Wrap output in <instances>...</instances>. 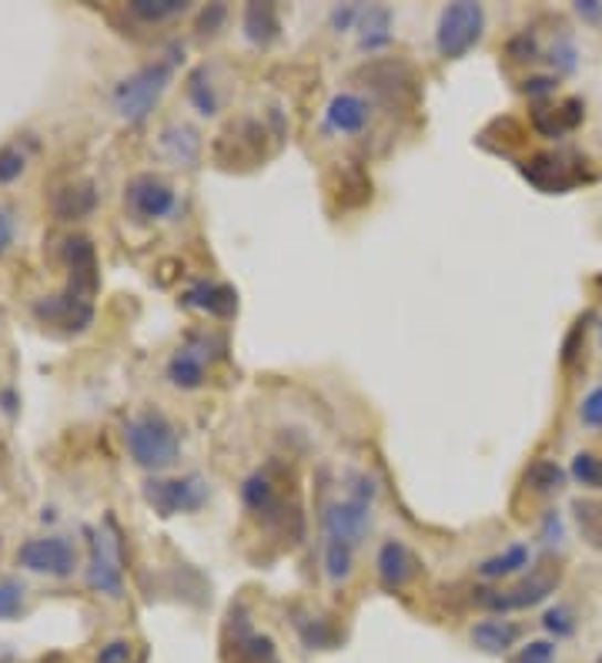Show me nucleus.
I'll return each instance as SVG.
<instances>
[{"mask_svg":"<svg viewBox=\"0 0 602 663\" xmlns=\"http://www.w3.org/2000/svg\"><path fill=\"white\" fill-rule=\"evenodd\" d=\"M359 14H362V8L345 4V8H339V11L332 14V28H335V31H349L352 24H359Z\"/></svg>","mask_w":602,"mask_h":663,"instance_id":"a19ab883","label":"nucleus"},{"mask_svg":"<svg viewBox=\"0 0 602 663\" xmlns=\"http://www.w3.org/2000/svg\"><path fill=\"white\" fill-rule=\"evenodd\" d=\"M582 165H585V162H579V158H572V155L546 152V155H532L529 162H522L519 172H522V178H526L532 188H539V191H546V195H565V191H572L579 182H589V175H585Z\"/></svg>","mask_w":602,"mask_h":663,"instance_id":"423d86ee","label":"nucleus"},{"mask_svg":"<svg viewBox=\"0 0 602 663\" xmlns=\"http://www.w3.org/2000/svg\"><path fill=\"white\" fill-rule=\"evenodd\" d=\"M322 526H325V540H342L349 547H359L369 537V526H372V499L349 493L345 499L332 503L322 512Z\"/></svg>","mask_w":602,"mask_h":663,"instance_id":"6e6552de","label":"nucleus"},{"mask_svg":"<svg viewBox=\"0 0 602 663\" xmlns=\"http://www.w3.org/2000/svg\"><path fill=\"white\" fill-rule=\"evenodd\" d=\"M245 38L255 48H268L278 34H281V21H278V8L274 4H248L245 8Z\"/></svg>","mask_w":602,"mask_h":663,"instance_id":"a211bd4d","label":"nucleus"},{"mask_svg":"<svg viewBox=\"0 0 602 663\" xmlns=\"http://www.w3.org/2000/svg\"><path fill=\"white\" fill-rule=\"evenodd\" d=\"M562 580V567L556 563H542L539 570H532V577H526L519 587L512 590H476V603L482 610H492V613H512V610H529V607H539L542 600H549L556 593Z\"/></svg>","mask_w":602,"mask_h":663,"instance_id":"39448f33","label":"nucleus"},{"mask_svg":"<svg viewBox=\"0 0 602 663\" xmlns=\"http://www.w3.org/2000/svg\"><path fill=\"white\" fill-rule=\"evenodd\" d=\"M529 560H532V557H529V547H526V543H516V547L502 550L499 557H489V560L479 567V577H482V580H502V577H512V573L526 570Z\"/></svg>","mask_w":602,"mask_h":663,"instance_id":"393cba45","label":"nucleus"},{"mask_svg":"<svg viewBox=\"0 0 602 663\" xmlns=\"http://www.w3.org/2000/svg\"><path fill=\"white\" fill-rule=\"evenodd\" d=\"M575 11H579L582 18H589V21H599V18H602V4H599V0H579Z\"/></svg>","mask_w":602,"mask_h":663,"instance_id":"49530a36","label":"nucleus"},{"mask_svg":"<svg viewBox=\"0 0 602 663\" xmlns=\"http://www.w3.org/2000/svg\"><path fill=\"white\" fill-rule=\"evenodd\" d=\"M11 241H14V218L0 208V251H8Z\"/></svg>","mask_w":602,"mask_h":663,"instance_id":"c03bdc74","label":"nucleus"},{"mask_svg":"<svg viewBox=\"0 0 602 663\" xmlns=\"http://www.w3.org/2000/svg\"><path fill=\"white\" fill-rule=\"evenodd\" d=\"M552 87H556V77H529V81L522 84V91L532 94V97H536V94H549Z\"/></svg>","mask_w":602,"mask_h":663,"instance_id":"a18cd8bd","label":"nucleus"},{"mask_svg":"<svg viewBox=\"0 0 602 663\" xmlns=\"http://www.w3.org/2000/svg\"><path fill=\"white\" fill-rule=\"evenodd\" d=\"M542 626H546V633H552L556 640H565V636L575 633V617H572L569 607H549L546 617H542Z\"/></svg>","mask_w":602,"mask_h":663,"instance_id":"72a5a7b5","label":"nucleus"},{"mask_svg":"<svg viewBox=\"0 0 602 663\" xmlns=\"http://www.w3.org/2000/svg\"><path fill=\"white\" fill-rule=\"evenodd\" d=\"M124 205L137 221H158L175 211L178 198L168 182H162L155 175H137L124 188Z\"/></svg>","mask_w":602,"mask_h":663,"instance_id":"1a4fd4ad","label":"nucleus"},{"mask_svg":"<svg viewBox=\"0 0 602 663\" xmlns=\"http://www.w3.org/2000/svg\"><path fill=\"white\" fill-rule=\"evenodd\" d=\"M585 339V325L582 322H575V329L569 332V339H565V345H562V362H572L575 359V345Z\"/></svg>","mask_w":602,"mask_h":663,"instance_id":"37998d69","label":"nucleus"},{"mask_svg":"<svg viewBox=\"0 0 602 663\" xmlns=\"http://www.w3.org/2000/svg\"><path fill=\"white\" fill-rule=\"evenodd\" d=\"M572 519H575V529L579 537L592 547V550H602V499H572Z\"/></svg>","mask_w":602,"mask_h":663,"instance_id":"5701e85b","label":"nucleus"},{"mask_svg":"<svg viewBox=\"0 0 602 663\" xmlns=\"http://www.w3.org/2000/svg\"><path fill=\"white\" fill-rule=\"evenodd\" d=\"M582 114H585V107H582V101L579 97H565L562 104H556V107H546V104H539L536 111H532V127L539 131L542 138H562V135H569V131H575L579 124H582Z\"/></svg>","mask_w":602,"mask_h":663,"instance_id":"f8f14e48","label":"nucleus"},{"mask_svg":"<svg viewBox=\"0 0 602 663\" xmlns=\"http://www.w3.org/2000/svg\"><path fill=\"white\" fill-rule=\"evenodd\" d=\"M486 34V11L476 0H459V4H448L438 18L435 44L445 61H463Z\"/></svg>","mask_w":602,"mask_h":663,"instance_id":"7ed1b4c3","label":"nucleus"},{"mask_svg":"<svg viewBox=\"0 0 602 663\" xmlns=\"http://www.w3.org/2000/svg\"><path fill=\"white\" fill-rule=\"evenodd\" d=\"M235 663H278V653H274L271 636L251 633V630L241 623V630L235 633Z\"/></svg>","mask_w":602,"mask_h":663,"instance_id":"b1692460","label":"nucleus"},{"mask_svg":"<svg viewBox=\"0 0 602 663\" xmlns=\"http://www.w3.org/2000/svg\"><path fill=\"white\" fill-rule=\"evenodd\" d=\"M352 557H355V547L342 543V540H325V573L329 580L342 583L352 577Z\"/></svg>","mask_w":602,"mask_h":663,"instance_id":"c756f323","label":"nucleus"},{"mask_svg":"<svg viewBox=\"0 0 602 663\" xmlns=\"http://www.w3.org/2000/svg\"><path fill=\"white\" fill-rule=\"evenodd\" d=\"M362 31V51H378L392 44V11L388 8H362L359 24Z\"/></svg>","mask_w":602,"mask_h":663,"instance_id":"412c9836","label":"nucleus"},{"mask_svg":"<svg viewBox=\"0 0 602 663\" xmlns=\"http://www.w3.org/2000/svg\"><path fill=\"white\" fill-rule=\"evenodd\" d=\"M241 499H245V506H248L251 512L268 516V519L278 516V509H281V503H278V489H274V483H271L268 473H255V476H248L245 486H241Z\"/></svg>","mask_w":602,"mask_h":663,"instance_id":"4be33fe9","label":"nucleus"},{"mask_svg":"<svg viewBox=\"0 0 602 663\" xmlns=\"http://www.w3.org/2000/svg\"><path fill=\"white\" fill-rule=\"evenodd\" d=\"M369 117H372V107L359 94H335L325 111V124L332 131H339V135H359V131L369 124Z\"/></svg>","mask_w":602,"mask_h":663,"instance_id":"4468645a","label":"nucleus"},{"mask_svg":"<svg viewBox=\"0 0 602 663\" xmlns=\"http://www.w3.org/2000/svg\"><path fill=\"white\" fill-rule=\"evenodd\" d=\"M301 640H305V646L312 650H332L339 643V633L325 623V620H315V617H298L294 620Z\"/></svg>","mask_w":602,"mask_h":663,"instance_id":"c85d7f7f","label":"nucleus"},{"mask_svg":"<svg viewBox=\"0 0 602 663\" xmlns=\"http://www.w3.org/2000/svg\"><path fill=\"white\" fill-rule=\"evenodd\" d=\"M205 352L195 345H181L168 362V379L175 389H201L205 385Z\"/></svg>","mask_w":602,"mask_h":663,"instance_id":"f3484780","label":"nucleus"},{"mask_svg":"<svg viewBox=\"0 0 602 663\" xmlns=\"http://www.w3.org/2000/svg\"><path fill=\"white\" fill-rule=\"evenodd\" d=\"M595 663H602V653H599V660H595Z\"/></svg>","mask_w":602,"mask_h":663,"instance_id":"de8ad7c7","label":"nucleus"},{"mask_svg":"<svg viewBox=\"0 0 602 663\" xmlns=\"http://www.w3.org/2000/svg\"><path fill=\"white\" fill-rule=\"evenodd\" d=\"M188 309H201L215 319H228L238 312V292L231 286H218V282H198L185 292L181 299Z\"/></svg>","mask_w":602,"mask_h":663,"instance_id":"2eb2a0df","label":"nucleus"},{"mask_svg":"<svg viewBox=\"0 0 602 663\" xmlns=\"http://www.w3.org/2000/svg\"><path fill=\"white\" fill-rule=\"evenodd\" d=\"M144 499L155 506L158 516H178V512H198L208 503V483L201 476H181V479H147Z\"/></svg>","mask_w":602,"mask_h":663,"instance_id":"0eeeda50","label":"nucleus"},{"mask_svg":"<svg viewBox=\"0 0 602 663\" xmlns=\"http://www.w3.org/2000/svg\"><path fill=\"white\" fill-rule=\"evenodd\" d=\"M225 18H228V8H225V4H208V8L201 11V18H198V31H201V34H218V28L225 24Z\"/></svg>","mask_w":602,"mask_h":663,"instance_id":"4c0bfd02","label":"nucleus"},{"mask_svg":"<svg viewBox=\"0 0 602 663\" xmlns=\"http://www.w3.org/2000/svg\"><path fill=\"white\" fill-rule=\"evenodd\" d=\"M579 416H582V423L585 426H592V429H602V385L599 389H592L585 400H582V410H579Z\"/></svg>","mask_w":602,"mask_h":663,"instance_id":"e433bc0d","label":"nucleus"},{"mask_svg":"<svg viewBox=\"0 0 602 663\" xmlns=\"http://www.w3.org/2000/svg\"><path fill=\"white\" fill-rule=\"evenodd\" d=\"M94 292H97V276H71L61 296H51L34 305V315L48 325H61L64 332H81L94 319V302H91Z\"/></svg>","mask_w":602,"mask_h":663,"instance_id":"20e7f679","label":"nucleus"},{"mask_svg":"<svg viewBox=\"0 0 602 663\" xmlns=\"http://www.w3.org/2000/svg\"><path fill=\"white\" fill-rule=\"evenodd\" d=\"M522 630L512 620H482L473 626V643L486 653H509L519 643Z\"/></svg>","mask_w":602,"mask_h":663,"instance_id":"6ab92c4d","label":"nucleus"},{"mask_svg":"<svg viewBox=\"0 0 602 663\" xmlns=\"http://www.w3.org/2000/svg\"><path fill=\"white\" fill-rule=\"evenodd\" d=\"M509 58L512 61H532L536 54H539V44H536V38L532 34H519V38H512L509 41Z\"/></svg>","mask_w":602,"mask_h":663,"instance_id":"58836bf2","label":"nucleus"},{"mask_svg":"<svg viewBox=\"0 0 602 663\" xmlns=\"http://www.w3.org/2000/svg\"><path fill=\"white\" fill-rule=\"evenodd\" d=\"M162 152L175 162V165H195L201 155V138L198 131L188 124H172L162 131Z\"/></svg>","mask_w":602,"mask_h":663,"instance_id":"aec40b11","label":"nucleus"},{"mask_svg":"<svg viewBox=\"0 0 602 663\" xmlns=\"http://www.w3.org/2000/svg\"><path fill=\"white\" fill-rule=\"evenodd\" d=\"M127 8H131L134 18L158 24V21H168V18H175V14H185L188 0H131Z\"/></svg>","mask_w":602,"mask_h":663,"instance_id":"bb28decb","label":"nucleus"},{"mask_svg":"<svg viewBox=\"0 0 602 663\" xmlns=\"http://www.w3.org/2000/svg\"><path fill=\"white\" fill-rule=\"evenodd\" d=\"M516 663H556V643L552 640H532L529 646H522Z\"/></svg>","mask_w":602,"mask_h":663,"instance_id":"c9c22d12","label":"nucleus"},{"mask_svg":"<svg viewBox=\"0 0 602 663\" xmlns=\"http://www.w3.org/2000/svg\"><path fill=\"white\" fill-rule=\"evenodd\" d=\"M54 205V215L64 218V221H74V218H84L97 208V188L91 182H74V185H64L54 191L51 198Z\"/></svg>","mask_w":602,"mask_h":663,"instance_id":"dca6fc26","label":"nucleus"},{"mask_svg":"<svg viewBox=\"0 0 602 663\" xmlns=\"http://www.w3.org/2000/svg\"><path fill=\"white\" fill-rule=\"evenodd\" d=\"M64 261H68V269H71V276H87V272H97V251H94V245H91V238H84V235H71V238H64Z\"/></svg>","mask_w":602,"mask_h":663,"instance_id":"a878e982","label":"nucleus"},{"mask_svg":"<svg viewBox=\"0 0 602 663\" xmlns=\"http://www.w3.org/2000/svg\"><path fill=\"white\" fill-rule=\"evenodd\" d=\"M188 97H191V104H195L205 117L218 114V97H215V87H211L208 68H198V71L188 77Z\"/></svg>","mask_w":602,"mask_h":663,"instance_id":"7c9ffc66","label":"nucleus"},{"mask_svg":"<svg viewBox=\"0 0 602 663\" xmlns=\"http://www.w3.org/2000/svg\"><path fill=\"white\" fill-rule=\"evenodd\" d=\"M131 640H111L107 646H101L97 663H127L131 660Z\"/></svg>","mask_w":602,"mask_h":663,"instance_id":"ea45409f","label":"nucleus"},{"mask_svg":"<svg viewBox=\"0 0 602 663\" xmlns=\"http://www.w3.org/2000/svg\"><path fill=\"white\" fill-rule=\"evenodd\" d=\"M526 486H532L536 493H559L565 486V469L552 459H539L526 469Z\"/></svg>","mask_w":602,"mask_h":663,"instance_id":"cd10ccee","label":"nucleus"},{"mask_svg":"<svg viewBox=\"0 0 602 663\" xmlns=\"http://www.w3.org/2000/svg\"><path fill=\"white\" fill-rule=\"evenodd\" d=\"M418 573V560L412 557V550L398 540L382 543L378 550V580L385 590H402L412 577Z\"/></svg>","mask_w":602,"mask_h":663,"instance_id":"ddd939ff","label":"nucleus"},{"mask_svg":"<svg viewBox=\"0 0 602 663\" xmlns=\"http://www.w3.org/2000/svg\"><path fill=\"white\" fill-rule=\"evenodd\" d=\"M172 61H155V64H144L141 71H134L131 77H124L117 87H114V111L137 124L144 121L150 111H155V104L162 101V94L168 91L172 84Z\"/></svg>","mask_w":602,"mask_h":663,"instance_id":"f03ea898","label":"nucleus"},{"mask_svg":"<svg viewBox=\"0 0 602 663\" xmlns=\"http://www.w3.org/2000/svg\"><path fill=\"white\" fill-rule=\"evenodd\" d=\"M542 537H546V543H559V540H562V519H559L556 509L546 512V529H542Z\"/></svg>","mask_w":602,"mask_h":663,"instance_id":"79ce46f5","label":"nucleus"},{"mask_svg":"<svg viewBox=\"0 0 602 663\" xmlns=\"http://www.w3.org/2000/svg\"><path fill=\"white\" fill-rule=\"evenodd\" d=\"M87 587L107 597H124V573L121 557L114 550V540L104 533H91V563H87Z\"/></svg>","mask_w":602,"mask_h":663,"instance_id":"9b49d317","label":"nucleus"},{"mask_svg":"<svg viewBox=\"0 0 602 663\" xmlns=\"http://www.w3.org/2000/svg\"><path fill=\"white\" fill-rule=\"evenodd\" d=\"M124 443H127L131 459L141 469H150V473L172 469L181 456L178 429L162 413H144L137 419H131L124 426Z\"/></svg>","mask_w":602,"mask_h":663,"instance_id":"f257e3e1","label":"nucleus"},{"mask_svg":"<svg viewBox=\"0 0 602 663\" xmlns=\"http://www.w3.org/2000/svg\"><path fill=\"white\" fill-rule=\"evenodd\" d=\"M572 479L579 483V486H585V489H602V459L599 456H592V453H579L575 459H572Z\"/></svg>","mask_w":602,"mask_h":663,"instance_id":"2f4dec72","label":"nucleus"},{"mask_svg":"<svg viewBox=\"0 0 602 663\" xmlns=\"http://www.w3.org/2000/svg\"><path fill=\"white\" fill-rule=\"evenodd\" d=\"M24 175V155L18 148H0V185H11Z\"/></svg>","mask_w":602,"mask_h":663,"instance_id":"f704fd0d","label":"nucleus"},{"mask_svg":"<svg viewBox=\"0 0 602 663\" xmlns=\"http://www.w3.org/2000/svg\"><path fill=\"white\" fill-rule=\"evenodd\" d=\"M24 613V587L18 580H0V620H14Z\"/></svg>","mask_w":602,"mask_h":663,"instance_id":"473e14b6","label":"nucleus"},{"mask_svg":"<svg viewBox=\"0 0 602 663\" xmlns=\"http://www.w3.org/2000/svg\"><path fill=\"white\" fill-rule=\"evenodd\" d=\"M18 563L31 573H48V577H71L77 567V553L64 537H41V540H28L18 550Z\"/></svg>","mask_w":602,"mask_h":663,"instance_id":"9d476101","label":"nucleus"}]
</instances>
